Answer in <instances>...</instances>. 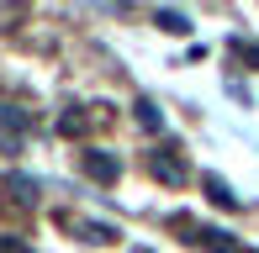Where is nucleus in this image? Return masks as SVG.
<instances>
[{
	"instance_id": "obj_1",
	"label": "nucleus",
	"mask_w": 259,
	"mask_h": 253,
	"mask_svg": "<svg viewBox=\"0 0 259 253\" xmlns=\"http://www.w3.org/2000/svg\"><path fill=\"white\" fill-rule=\"evenodd\" d=\"M85 174L96 179V185H116L122 164H116V153H106V148H90V153H85Z\"/></svg>"
},
{
	"instance_id": "obj_2",
	"label": "nucleus",
	"mask_w": 259,
	"mask_h": 253,
	"mask_svg": "<svg viewBox=\"0 0 259 253\" xmlns=\"http://www.w3.org/2000/svg\"><path fill=\"white\" fill-rule=\"evenodd\" d=\"M154 174L164 179V185H185V164H180V148H154Z\"/></svg>"
},
{
	"instance_id": "obj_3",
	"label": "nucleus",
	"mask_w": 259,
	"mask_h": 253,
	"mask_svg": "<svg viewBox=\"0 0 259 253\" xmlns=\"http://www.w3.org/2000/svg\"><path fill=\"white\" fill-rule=\"evenodd\" d=\"M180 227L191 232V243H196V248H211V253H238V248L228 243V232H217V227H196V222H180Z\"/></svg>"
},
{
	"instance_id": "obj_4",
	"label": "nucleus",
	"mask_w": 259,
	"mask_h": 253,
	"mask_svg": "<svg viewBox=\"0 0 259 253\" xmlns=\"http://www.w3.org/2000/svg\"><path fill=\"white\" fill-rule=\"evenodd\" d=\"M154 21H159L164 32H175V37H185V32H191V16H185V11H169V6L154 11Z\"/></svg>"
},
{
	"instance_id": "obj_5",
	"label": "nucleus",
	"mask_w": 259,
	"mask_h": 253,
	"mask_svg": "<svg viewBox=\"0 0 259 253\" xmlns=\"http://www.w3.org/2000/svg\"><path fill=\"white\" fill-rule=\"evenodd\" d=\"M133 111H138V126H148V132H159V126H164V111L154 106V100H138Z\"/></svg>"
},
{
	"instance_id": "obj_6",
	"label": "nucleus",
	"mask_w": 259,
	"mask_h": 253,
	"mask_svg": "<svg viewBox=\"0 0 259 253\" xmlns=\"http://www.w3.org/2000/svg\"><path fill=\"white\" fill-rule=\"evenodd\" d=\"M11 190H16V201H37V179L27 174H11Z\"/></svg>"
},
{
	"instance_id": "obj_7",
	"label": "nucleus",
	"mask_w": 259,
	"mask_h": 253,
	"mask_svg": "<svg viewBox=\"0 0 259 253\" xmlns=\"http://www.w3.org/2000/svg\"><path fill=\"white\" fill-rule=\"evenodd\" d=\"M206 190H211V201H217V206H238V201L228 195V185H222L217 174H206Z\"/></svg>"
},
{
	"instance_id": "obj_8",
	"label": "nucleus",
	"mask_w": 259,
	"mask_h": 253,
	"mask_svg": "<svg viewBox=\"0 0 259 253\" xmlns=\"http://www.w3.org/2000/svg\"><path fill=\"white\" fill-rule=\"evenodd\" d=\"M228 48H233V53H238V58H249V64H259V42H243V37H233V42H228Z\"/></svg>"
},
{
	"instance_id": "obj_9",
	"label": "nucleus",
	"mask_w": 259,
	"mask_h": 253,
	"mask_svg": "<svg viewBox=\"0 0 259 253\" xmlns=\"http://www.w3.org/2000/svg\"><path fill=\"white\" fill-rule=\"evenodd\" d=\"M0 253H27V243H16V237H0Z\"/></svg>"
}]
</instances>
